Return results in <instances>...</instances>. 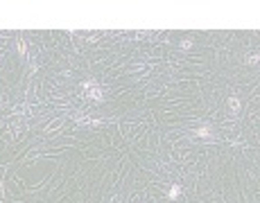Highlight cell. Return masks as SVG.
<instances>
[{"label":"cell","mask_w":260,"mask_h":203,"mask_svg":"<svg viewBox=\"0 0 260 203\" xmlns=\"http://www.w3.org/2000/svg\"><path fill=\"white\" fill-rule=\"evenodd\" d=\"M228 106L238 113V111H240V99H238V97H231V99H228Z\"/></svg>","instance_id":"6da1fadb"},{"label":"cell","mask_w":260,"mask_h":203,"mask_svg":"<svg viewBox=\"0 0 260 203\" xmlns=\"http://www.w3.org/2000/svg\"><path fill=\"white\" fill-rule=\"evenodd\" d=\"M179 192H181V190H179V185H174L172 190H170V199H176V196H179Z\"/></svg>","instance_id":"7a4b0ae2"},{"label":"cell","mask_w":260,"mask_h":203,"mask_svg":"<svg viewBox=\"0 0 260 203\" xmlns=\"http://www.w3.org/2000/svg\"><path fill=\"white\" fill-rule=\"evenodd\" d=\"M197 135H201V138H208V135H210V131H208V129H199V131H197Z\"/></svg>","instance_id":"3957f363"},{"label":"cell","mask_w":260,"mask_h":203,"mask_svg":"<svg viewBox=\"0 0 260 203\" xmlns=\"http://www.w3.org/2000/svg\"><path fill=\"white\" fill-rule=\"evenodd\" d=\"M18 52H20V54H25V52H27V48H25V43H23V41H18Z\"/></svg>","instance_id":"277c9868"}]
</instances>
